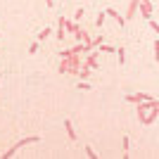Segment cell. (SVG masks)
Wrapping results in <instances>:
<instances>
[{
    "label": "cell",
    "mask_w": 159,
    "mask_h": 159,
    "mask_svg": "<svg viewBox=\"0 0 159 159\" xmlns=\"http://www.w3.org/2000/svg\"><path fill=\"white\" fill-rule=\"evenodd\" d=\"M79 66H81L79 52H74V50H71V55H69V57H62L60 71H62V74H76V71H79Z\"/></svg>",
    "instance_id": "cell-1"
},
{
    "label": "cell",
    "mask_w": 159,
    "mask_h": 159,
    "mask_svg": "<svg viewBox=\"0 0 159 159\" xmlns=\"http://www.w3.org/2000/svg\"><path fill=\"white\" fill-rule=\"evenodd\" d=\"M33 143H40V135H29V138H21L19 143H17V145H12L5 154H2V157H5V159L12 157V154H17V150H21V147H26V145H33Z\"/></svg>",
    "instance_id": "cell-2"
},
{
    "label": "cell",
    "mask_w": 159,
    "mask_h": 159,
    "mask_svg": "<svg viewBox=\"0 0 159 159\" xmlns=\"http://www.w3.org/2000/svg\"><path fill=\"white\" fill-rule=\"evenodd\" d=\"M157 119H159V105H152V107L145 112V116H143V121H140V124H143V126H152Z\"/></svg>",
    "instance_id": "cell-3"
},
{
    "label": "cell",
    "mask_w": 159,
    "mask_h": 159,
    "mask_svg": "<svg viewBox=\"0 0 159 159\" xmlns=\"http://www.w3.org/2000/svg\"><path fill=\"white\" fill-rule=\"evenodd\" d=\"M138 10H140V17H143V19H152V5H150V0H140Z\"/></svg>",
    "instance_id": "cell-4"
},
{
    "label": "cell",
    "mask_w": 159,
    "mask_h": 159,
    "mask_svg": "<svg viewBox=\"0 0 159 159\" xmlns=\"http://www.w3.org/2000/svg\"><path fill=\"white\" fill-rule=\"evenodd\" d=\"M152 95H147V93H131L126 95V102H131V105H138V102H143V100H150Z\"/></svg>",
    "instance_id": "cell-5"
},
{
    "label": "cell",
    "mask_w": 159,
    "mask_h": 159,
    "mask_svg": "<svg viewBox=\"0 0 159 159\" xmlns=\"http://www.w3.org/2000/svg\"><path fill=\"white\" fill-rule=\"evenodd\" d=\"M105 14H107V17H114V19L119 21L121 26H124V24H126V17H121V12H116V10H114V7H107V10H105Z\"/></svg>",
    "instance_id": "cell-6"
},
{
    "label": "cell",
    "mask_w": 159,
    "mask_h": 159,
    "mask_svg": "<svg viewBox=\"0 0 159 159\" xmlns=\"http://www.w3.org/2000/svg\"><path fill=\"white\" fill-rule=\"evenodd\" d=\"M138 2H140V0H131V2H128V12L124 14V17H126V21L133 19V17L138 14Z\"/></svg>",
    "instance_id": "cell-7"
},
{
    "label": "cell",
    "mask_w": 159,
    "mask_h": 159,
    "mask_svg": "<svg viewBox=\"0 0 159 159\" xmlns=\"http://www.w3.org/2000/svg\"><path fill=\"white\" fill-rule=\"evenodd\" d=\"M64 131H66V138L71 140V143H76V131H74V126H71L69 119H64Z\"/></svg>",
    "instance_id": "cell-8"
},
{
    "label": "cell",
    "mask_w": 159,
    "mask_h": 159,
    "mask_svg": "<svg viewBox=\"0 0 159 159\" xmlns=\"http://www.w3.org/2000/svg\"><path fill=\"white\" fill-rule=\"evenodd\" d=\"M64 24H66V19H64V17H60V19H57V40H64V33H66Z\"/></svg>",
    "instance_id": "cell-9"
},
{
    "label": "cell",
    "mask_w": 159,
    "mask_h": 159,
    "mask_svg": "<svg viewBox=\"0 0 159 159\" xmlns=\"http://www.w3.org/2000/svg\"><path fill=\"white\" fill-rule=\"evenodd\" d=\"M86 66H93V69H98V52H93V55H88L86 57V62H83Z\"/></svg>",
    "instance_id": "cell-10"
},
{
    "label": "cell",
    "mask_w": 159,
    "mask_h": 159,
    "mask_svg": "<svg viewBox=\"0 0 159 159\" xmlns=\"http://www.w3.org/2000/svg\"><path fill=\"white\" fill-rule=\"evenodd\" d=\"M64 29H66V31H71V33H76V31H79V21H69V19H66V24H64Z\"/></svg>",
    "instance_id": "cell-11"
},
{
    "label": "cell",
    "mask_w": 159,
    "mask_h": 159,
    "mask_svg": "<svg viewBox=\"0 0 159 159\" xmlns=\"http://www.w3.org/2000/svg\"><path fill=\"white\" fill-rule=\"evenodd\" d=\"M71 50H74V52H79V55H86L88 50H90V48H88L86 43H81V40H79V45H76V48H71Z\"/></svg>",
    "instance_id": "cell-12"
},
{
    "label": "cell",
    "mask_w": 159,
    "mask_h": 159,
    "mask_svg": "<svg viewBox=\"0 0 159 159\" xmlns=\"http://www.w3.org/2000/svg\"><path fill=\"white\" fill-rule=\"evenodd\" d=\"M114 52H116V57H119V64L124 66V62H126V50H124V48H116Z\"/></svg>",
    "instance_id": "cell-13"
},
{
    "label": "cell",
    "mask_w": 159,
    "mask_h": 159,
    "mask_svg": "<svg viewBox=\"0 0 159 159\" xmlns=\"http://www.w3.org/2000/svg\"><path fill=\"white\" fill-rule=\"evenodd\" d=\"M121 147H124V157H128V147H131V140H128V135H124V138H121Z\"/></svg>",
    "instance_id": "cell-14"
},
{
    "label": "cell",
    "mask_w": 159,
    "mask_h": 159,
    "mask_svg": "<svg viewBox=\"0 0 159 159\" xmlns=\"http://www.w3.org/2000/svg\"><path fill=\"white\" fill-rule=\"evenodd\" d=\"M83 17H86V10H83V7H79V10L74 12V21H81Z\"/></svg>",
    "instance_id": "cell-15"
},
{
    "label": "cell",
    "mask_w": 159,
    "mask_h": 159,
    "mask_svg": "<svg viewBox=\"0 0 159 159\" xmlns=\"http://www.w3.org/2000/svg\"><path fill=\"white\" fill-rule=\"evenodd\" d=\"M100 50H98V52H114V50H116V48H112V45H107V43H100Z\"/></svg>",
    "instance_id": "cell-16"
},
{
    "label": "cell",
    "mask_w": 159,
    "mask_h": 159,
    "mask_svg": "<svg viewBox=\"0 0 159 159\" xmlns=\"http://www.w3.org/2000/svg\"><path fill=\"white\" fill-rule=\"evenodd\" d=\"M105 19H107V14H105V12H100V14H98V19H95V26H98V29H102Z\"/></svg>",
    "instance_id": "cell-17"
},
{
    "label": "cell",
    "mask_w": 159,
    "mask_h": 159,
    "mask_svg": "<svg viewBox=\"0 0 159 159\" xmlns=\"http://www.w3.org/2000/svg\"><path fill=\"white\" fill-rule=\"evenodd\" d=\"M50 31H52V29H50V26H45V29H43V31L38 33V40H48V36H50Z\"/></svg>",
    "instance_id": "cell-18"
},
{
    "label": "cell",
    "mask_w": 159,
    "mask_h": 159,
    "mask_svg": "<svg viewBox=\"0 0 159 159\" xmlns=\"http://www.w3.org/2000/svg\"><path fill=\"white\" fill-rule=\"evenodd\" d=\"M40 50V40H36V43H31V48H29V55H36Z\"/></svg>",
    "instance_id": "cell-19"
},
{
    "label": "cell",
    "mask_w": 159,
    "mask_h": 159,
    "mask_svg": "<svg viewBox=\"0 0 159 159\" xmlns=\"http://www.w3.org/2000/svg\"><path fill=\"white\" fill-rule=\"evenodd\" d=\"M86 154H88L90 159H98V152H95V150H93L90 145H86Z\"/></svg>",
    "instance_id": "cell-20"
},
{
    "label": "cell",
    "mask_w": 159,
    "mask_h": 159,
    "mask_svg": "<svg viewBox=\"0 0 159 159\" xmlns=\"http://www.w3.org/2000/svg\"><path fill=\"white\" fill-rule=\"evenodd\" d=\"M79 88H81V90H93V86H90V83H88L86 79H83V81L79 83Z\"/></svg>",
    "instance_id": "cell-21"
},
{
    "label": "cell",
    "mask_w": 159,
    "mask_h": 159,
    "mask_svg": "<svg viewBox=\"0 0 159 159\" xmlns=\"http://www.w3.org/2000/svg\"><path fill=\"white\" fill-rule=\"evenodd\" d=\"M147 21H150V29H152L154 33H159V24H157V21H154V19H147Z\"/></svg>",
    "instance_id": "cell-22"
},
{
    "label": "cell",
    "mask_w": 159,
    "mask_h": 159,
    "mask_svg": "<svg viewBox=\"0 0 159 159\" xmlns=\"http://www.w3.org/2000/svg\"><path fill=\"white\" fill-rule=\"evenodd\" d=\"M152 48H154V60H159V40H154Z\"/></svg>",
    "instance_id": "cell-23"
},
{
    "label": "cell",
    "mask_w": 159,
    "mask_h": 159,
    "mask_svg": "<svg viewBox=\"0 0 159 159\" xmlns=\"http://www.w3.org/2000/svg\"><path fill=\"white\" fill-rule=\"evenodd\" d=\"M45 5H48V7H52V5H55V0H45Z\"/></svg>",
    "instance_id": "cell-24"
},
{
    "label": "cell",
    "mask_w": 159,
    "mask_h": 159,
    "mask_svg": "<svg viewBox=\"0 0 159 159\" xmlns=\"http://www.w3.org/2000/svg\"><path fill=\"white\" fill-rule=\"evenodd\" d=\"M0 36H2V33H0Z\"/></svg>",
    "instance_id": "cell-25"
}]
</instances>
